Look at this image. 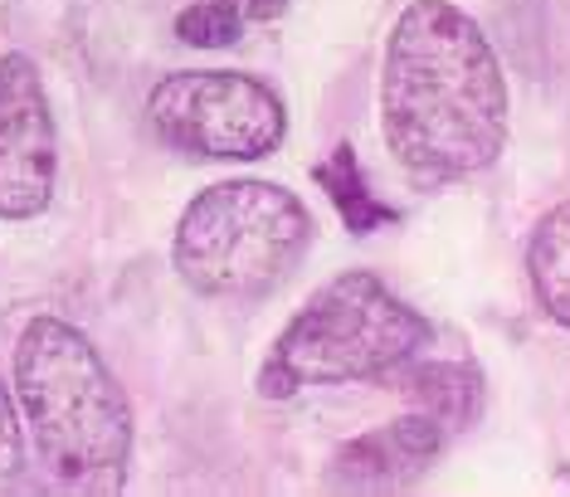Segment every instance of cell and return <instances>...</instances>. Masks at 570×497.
Listing matches in <instances>:
<instances>
[{
    "label": "cell",
    "mask_w": 570,
    "mask_h": 497,
    "mask_svg": "<svg viewBox=\"0 0 570 497\" xmlns=\"http://www.w3.org/2000/svg\"><path fill=\"white\" fill-rule=\"evenodd\" d=\"M449 429L434 420V415L414 410L405 420L375 429L366 439H352L342 454H336L332 464V483L336 488H400V483L420 478L424 468L439 459V449H444Z\"/></svg>",
    "instance_id": "cell-7"
},
{
    "label": "cell",
    "mask_w": 570,
    "mask_h": 497,
    "mask_svg": "<svg viewBox=\"0 0 570 497\" xmlns=\"http://www.w3.org/2000/svg\"><path fill=\"white\" fill-rule=\"evenodd\" d=\"M527 273L541 308L561 327H570V201H561L556 211L537 220L527 244Z\"/></svg>",
    "instance_id": "cell-8"
},
{
    "label": "cell",
    "mask_w": 570,
    "mask_h": 497,
    "mask_svg": "<svg viewBox=\"0 0 570 497\" xmlns=\"http://www.w3.org/2000/svg\"><path fill=\"white\" fill-rule=\"evenodd\" d=\"M16 405L59 493L112 497L132 468V405L73 322L35 318L16 342Z\"/></svg>",
    "instance_id": "cell-2"
},
{
    "label": "cell",
    "mask_w": 570,
    "mask_h": 497,
    "mask_svg": "<svg viewBox=\"0 0 570 497\" xmlns=\"http://www.w3.org/2000/svg\"><path fill=\"white\" fill-rule=\"evenodd\" d=\"M317 181L327 186L336 215H342V225L352 230V234H371V230H381V225H395V211H391V205H381V201L371 195L366 176H361L356 152L346 147V142L327 156V162L317 166Z\"/></svg>",
    "instance_id": "cell-10"
},
{
    "label": "cell",
    "mask_w": 570,
    "mask_h": 497,
    "mask_svg": "<svg viewBox=\"0 0 570 497\" xmlns=\"http://www.w3.org/2000/svg\"><path fill=\"white\" fill-rule=\"evenodd\" d=\"M313 220L274 181H219L186 205L171 264L200 298H264L297 269Z\"/></svg>",
    "instance_id": "cell-4"
},
{
    "label": "cell",
    "mask_w": 570,
    "mask_h": 497,
    "mask_svg": "<svg viewBox=\"0 0 570 497\" xmlns=\"http://www.w3.org/2000/svg\"><path fill=\"white\" fill-rule=\"evenodd\" d=\"M410 366L414 371L405 376V390L420 400L424 415H434L449 435H459L463 425H473L478 405H483V381H478L473 366H449V361L420 366V357H414Z\"/></svg>",
    "instance_id": "cell-9"
},
{
    "label": "cell",
    "mask_w": 570,
    "mask_h": 497,
    "mask_svg": "<svg viewBox=\"0 0 570 497\" xmlns=\"http://www.w3.org/2000/svg\"><path fill=\"white\" fill-rule=\"evenodd\" d=\"M59 133L45 78L24 55H0V220H35L55 201Z\"/></svg>",
    "instance_id": "cell-6"
},
{
    "label": "cell",
    "mask_w": 570,
    "mask_h": 497,
    "mask_svg": "<svg viewBox=\"0 0 570 497\" xmlns=\"http://www.w3.org/2000/svg\"><path fill=\"white\" fill-rule=\"evenodd\" d=\"M147 117L166 147L196 162H258L278 152L288 133L274 88L249 74L219 69L166 74L147 98Z\"/></svg>",
    "instance_id": "cell-5"
},
{
    "label": "cell",
    "mask_w": 570,
    "mask_h": 497,
    "mask_svg": "<svg viewBox=\"0 0 570 497\" xmlns=\"http://www.w3.org/2000/svg\"><path fill=\"white\" fill-rule=\"evenodd\" d=\"M385 142L420 181H459L508 147V78L488 35L449 0L400 10L381 69Z\"/></svg>",
    "instance_id": "cell-1"
},
{
    "label": "cell",
    "mask_w": 570,
    "mask_h": 497,
    "mask_svg": "<svg viewBox=\"0 0 570 497\" xmlns=\"http://www.w3.org/2000/svg\"><path fill=\"white\" fill-rule=\"evenodd\" d=\"M24 483V420L16 390L0 386V493L20 488Z\"/></svg>",
    "instance_id": "cell-12"
},
{
    "label": "cell",
    "mask_w": 570,
    "mask_h": 497,
    "mask_svg": "<svg viewBox=\"0 0 570 497\" xmlns=\"http://www.w3.org/2000/svg\"><path fill=\"white\" fill-rule=\"evenodd\" d=\"M229 6L244 16V25L249 20H274V16H283L288 10V0H229Z\"/></svg>",
    "instance_id": "cell-13"
},
{
    "label": "cell",
    "mask_w": 570,
    "mask_h": 497,
    "mask_svg": "<svg viewBox=\"0 0 570 497\" xmlns=\"http://www.w3.org/2000/svg\"><path fill=\"white\" fill-rule=\"evenodd\" d=\"M176 35L196 49H229V45H239V35H244V16L229 0H200V6L180 10Z\"/></svg>",
    "instance_id": "cell-11"
},
{
    "label": "cell",
    "mask_w": 570,
    "mask_h": 497,
    "mask_svg": "<svg viewBox=\"0 0 570 497\" xmlns=\"http://www.w3.org/2000/svg\"><path fill=\"white\" fill-rule=\"evenodd\" d=\"M430 347V322L385 288L375 273L352 269L322 283L274 342L258 390L293 396L307 386H352L395 376Z\"/></svg>",
    "instance_id": "cell-3"
}]
</instances>
